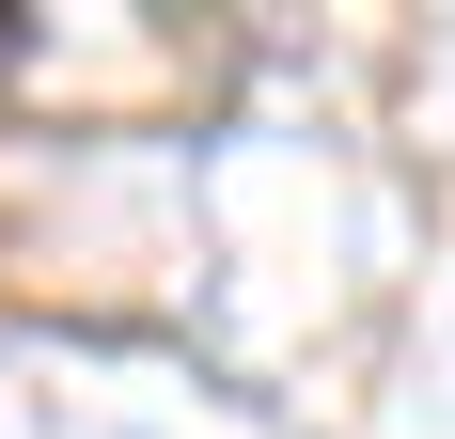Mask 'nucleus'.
Wrapping results in <instances>:
<instances>
[{
	"label": "nucleus",
	"mask_w": 455,
	"mask_h": 439,
	"mask_svg": "<svg viewBox=\"0 0 455 439\" xmlns=\"http://www.w3.org/2000/svg\"><path fill=\"white\" fill-rule=\"evenodd\" d=\"M0 47H16V16H0Z\"/></svg>",
	"instance_id": "nucleus-1"
}]
</instances>
